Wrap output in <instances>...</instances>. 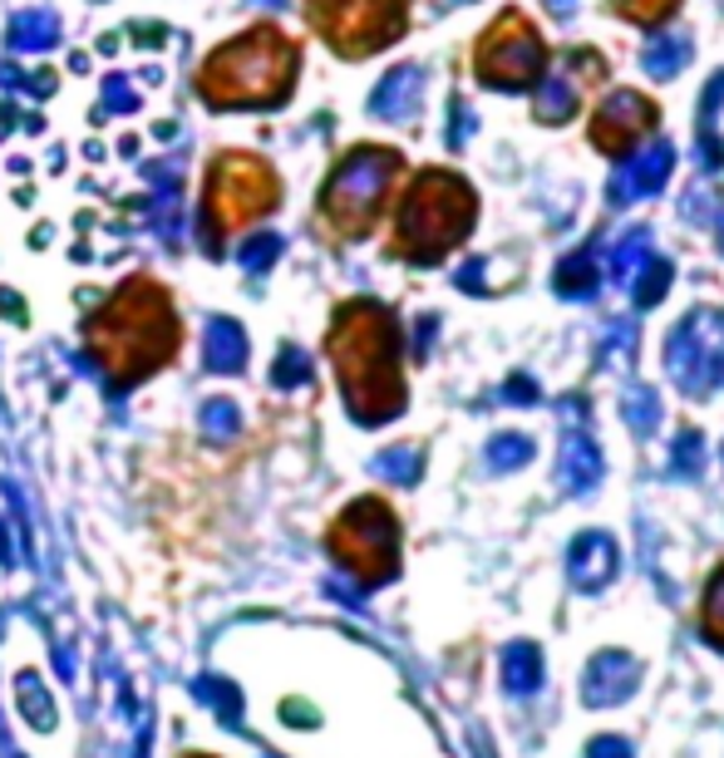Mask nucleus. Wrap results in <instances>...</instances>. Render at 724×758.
I'll return each instance as SVG.
<instances>
[{
  "label": "nucleus",
  "instance_id": "f257e3e1",
  "mask_svg": "<svg viewBox=\"0 0 724 758\" xmlns=\"http://www.w3.org/2000/svg\"><path fill=\"white\" fill-rule=\"evenodd\" d=\"M665 370L685 394H710L724 384V311H690L665 345Z\"/></svg>",
  "mask_w": 724,
  "mask_h": 758
},
{
  "label": "nucleus",
  "instance_id": "f03ea898",
  "mask_svg": "<svg viewBox=\"0 0 724 758\" xmlns=\"http://www.w3.org/2000/svg\"><path fill=\"white\" fill-rule=\"evenodd\" d=\"M641 685V665H635L631 655H621V650H602V655L586 665V679H582V695L586 704H621V699H631V689Z\"/></svg>",
  "mask_w": 724,
  "mask_h": 758
},
{
  "label": "nucleus",
  "instance_id": "7ed1b4c3",
  "mask_svg": "<svg viewBox=\"0 0 724 758\" xmlns=\"http://www.w3.org/2000/svg\"><path fill=\"white\" fill-rule=\"evenodd\" d=\"M567 571H572V586L602 591L621 571V551H616V541L606 532H582L572 541V551H567Z\"/></svg>",
  "mask_w": 724,
  "mask_h": 758
},
{
  "label": "nucleus",
  "instance_id": "20e7f679",
  "mask_svg": "<svg viewBox=\"0 0 724 758\" xmlns=\"http://www.w3.org/2000/svg\"><path fill=\"white\" fill-rule=\"evenodd\" d=\"M665 173H670V148L665 143H651V148H641V153L631 158V163L616 173V183H611V202L616 207H626V202H635V197H651L655 187L665 183Z\"/></svg>",
  "mask_w": 724,
  "mask_h": 758
},
{
  "label": "nucleus",
  "instance_id": "39448f33",
  "mask_svg": "<svg viewBox=\"0 0 724 758\" xmlns=\"http://www.w3.org/2000/svg\"><path fill=\"white\" fill-rule=\"evenodd\" d=\"M385 167H389V158H379V153H355L346 167L336 173V187H330V202H375L379 197V187H385Z\"/></svg>",
  "mask_w": 724,
  "mask_h": 758
},
{
  "label": "nucleus",
  "instance_id": "423d86ee",
  "mask_svg": "<svg viewBox=\"0 0 724 758\" xmlns=\"http://www.w3.org/2000/svg\"><path fill=\"white\" fill-rule=\"evenodd\" d=\"M557 478H562L567 492L596 488V478H602V453L592 448V439H586V433H567V443H562V468H557Z\"/></svg>",
  "mask_w": 724,
  "mask_h": 758
},
{
  "label": "nucleus",
  "instance_id": "0eeeda50",
  "mask_svg": "<svg viewBox=\"0 0 724 758\" xmlns=\"http://www.w3.org/2000/svg\"><path fill=\"white\" fill-rule=\"evenodd\" d=\"M503 689L513 699H527L542 689V650L517 640V645L503 650Z\"/></svg>",
  "mask_w": 724,
  "mask_h": 758
},
{
  "label": "nucleus",
  "instance_id": "6e6552de",
  "mask_svg": "<svg viewBox=\"0 0 724 758\" xmlns=\"http://www.w3.org/2000/svg\"><path fill=\"white\" fill-rule=\"evenodd\" d=\"M419 89H424V74H419V69H395V74L375 89V114L405 118L409 108L419 104Z\"/></svg>",
  "mask_w": 724,
  "mask_h": 758
},
{
  "label": "nucleus",
  "instance_id": "1a4fd4ad",
  "mask_svg": "<svg viewBox=\"0 0 724 758\" xmlns=\"http://www.w3.org/2000/svg\"><path fill=\"white\" fill-rule=\"evenodd\" d=\"M645 261H651V236H645V232H626L621 242H616V252H611V281L631 291V281L645 271Z\"/></svg>",
  "mask_w": 724,
  "mask_h": 758
},
{
  "label": "nucleus",
  "instance_id": "9d476101",
  "mask_svg": "<svg viewBox=\"0 0 724 758\" xmlns=\"http://www.w3.org/2000/svg\"><path fill=\"white\" fill-rule=\"evenodd\" d=\"M690 59V39L680 35V30H665V35H655L651 45H645V69L661 79L680 74V65Z\"/></svg>",
  "mask_w": 724,
  "mask_h": 758
},
{
  "label": "nucleus",
  "instance_id": "9b49d317",
  "mask_svg": "<svg viewBox=\"0 0 724 758\" xmlns=\"http://www.w3.org/2000/svg\"><path fill=\"white\" fill-rule=\"evenodd\" d=\"M557 291L562 295H592L596 291V266H592V256H567L562 266H557Z\"/></svg>",
  "mask_w": 724,
  "mask_h": 758
},
{
  "label": "nucleus",
  "instance_id": "f8f14e48",
  "mask_svg": "<svg viewBox=\"0 0 724 758\" xmlns=\"http://www.w3.org/2000/svg\"><path fill=\"white\" fill-rule=\"evenodd\" d=\"M626 404V419H631V429H655V419H661V399H655V389H645V384H631V389L621 394Z\"/></svg>",
  "mask_w": 724,
  "mask_h": 758
},
{
  "label": "nucleus",
  "instance_id": "ddd939ff",
  "mask_svg": "<svg viewBox=\"0 0 724 758\" xmlns=\"http://www.w3.org/2000/svg\"><path fill=\"white\" fill-rule=\"evenodd\" d=\"M15 49H50L55 45V20L50 15H21L11 30Z\"/></svg>",
  "mask_w": 724,
  "mask_h": 758
},
{
  "label": "nucleus",
  "instance_id": "4468645a",
  "mask_svg": "<svg viewBox=\"0 0 724 758\" xmlns=\"http://www.w3.org/2000/svg\"><path fill=\"white\" fill-rule=\"evenodd\" d=\"M488 453H493V463H503V468H523V463L533 458V439H523V433H503V439L488 443Z\"/></svg>",
  "mask_w": 724,
  "mask_h": 758
},
{
  "label": "nucleus",
  "instance_id": "2eb2a0df",
  "mask_svg": "<svg viewBox=\"0 0 724 758\" xmlns=\"http://www.w3.org/2000/svg\"><path fill=\"white\" fill-rule=\"evenodd\" d=\"M675 473H700V439L694 433H680V443H675Z\"/></svg>",
  "mask_w": 724,
  "mask_h": 758
},
{
  "label": "nucleus",
  "instance_id": "dca6fc26",
  "mask_svg": "<svg viewBox=\"0 0 724 758\" xmlns=\"http://www.w3.org/2000/svg\"><path fill=\"white\" fill-rule=\"evenodd\" d=\"M586 758H631V744H626V738H616V734L592 738V744H586Z\"/></svg>",
  "mask_w": 724,
  "mask_h": 758
},
{
  "label": "nucleus",
  "instance_id": "f3484780",
  "mask_svg": "<svg viewBox=\"0 0 724 758\" xmlns=\"http://www.w3.org/2000/svg\"><path fill=\"white\" fill-rule=\"evenodd\" d=\"M385 473H389V478H414V473H419V458H414V453H389V463H385Z\"/></svg>",
  "mask_w": 724,
  "mask_h": 758
},
{
  "label": "nucleus",
  "instance_id": "a211bd4d",
  "mask_svg": "<svg viewBox=\"0 0 724 758\" xmlns=\"http://www.w3.org/2000/svg\"><path fill=\"white\" fill-rule=\"evenodd\" d=\"M547 5H557V10H567V5H572V0H547Z\"/></svg>",
  "mask_w": 724,
  "mask_h": 758
},
{
  "label": "nucleus",
  "instance_id": "6ab92c4d",
  "mask_svg": "<svg viewBox=\"0 0 724 758\" xmlns=\"http://www.w3.org/2000/svg\"><path fill=\"white\" fill-rule=\"evenodd\" d=\"M720 246H724V232H720Z\"/></svg>",
  "mask_w": 724,
  "mask_h": 758
}]
</instances>
